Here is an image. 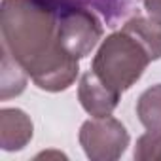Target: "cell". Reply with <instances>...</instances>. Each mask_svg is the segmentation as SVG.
<instances>
[{
    "mask_svg": "<svg viewBox=\"0 0 161 161\" xmlns=\"http://www.w3.org/2000/svg\"><path fill=\"white\" fill-rule=\"evenodd\" d=\"M66 2L97 10L104 17L106 27H118V23L136 8L138 0H66Z\"/></svg>",
    "mask_w": 161,
    "mask_h": 161,
    "instance_id": "cell-9",
    "label": "cell"
},
{
    "mask_svg": "<svg viewBox=\"0 0 161 161\" xmlns=\"http://www.w3.org/2000/svg\"><path fill=\"white\" fill-rule=\"evenodd\" d=\"M32 138V121L19 108L0 110V146L4 152H19Z\"/></svg>",
    "mask_w": 161,
    "mask_h": 161,
    "instance_id": "cell-6",
    "label": "cell"
},
{
    "mask_svg": "<svg viewBox=\"0 0 161 161\" xmlns=\"http://www.w3.org/2000/svg\"><path fill=\"white\" fill-rule=\"evenodd\" d=\"M135 159L138 161H153L161 159V135L157 133H146L136 140L135 146Z\"/></svg>",
    "mask_w": 161,
    "mask_h": 161,
    "instance_id": "cell-11",
    "label": "cell"
},
{
    "mask_svg": "<svg viewBox=\"0 0 161 161\" xmlns=\"http://www.w3.org/2000/svg\"><path fill=\"white\" fill-rule=\"evenodd\" d=\"M27 72L21 68V64L6 51L2 49V87H0V97L2 101H8L10 97H17L27 87Z\"/></svg>",
    "mask_w": 161,
    "mask_h": 161,
    "instance_id": "cell-10",
    "label": "cell"
},
{
    "mask_svg": "<svg viewBox=\"0 0 161 161\" xmlns=\"http://www.w3.org/2000/svg\"><path fill=\"white\" fill-rule=\"evenodd\" d=\"M129 133L125 125L112 118H91L80 129V144L91 161H116L129 146Z\"/></svg>",
    "mask_w": 161,
    "mask_h": 161,
    "instance_id": "cell-4",
    "label": "cell"
},
{
    "mask_svg": "<svg viewBox=\"0 0 161 161\" xmlns=\"http://www.w3.org/2000/svg\"><path fill=\"white\" fill-rule=\"evenodd\" d=\"M2 49L31 76L36 87L59 93L78 78V59L70 57L57 34V0H2Z\"/></svg>",
    "mask_w": 161,
    "mask_h": 161,
    "instance_id": "cell-1",
    "label": "cell"
},
{
    "mask_svg": "<svg viewBox=\"0 0 161 161\" xmlns=\"http://www.w3.org/2000/svg\"><path fill=\"white\" fill-rule=\"evenodd\" d=\"M142 2H144L148 15L161 23V0H142Z\"/></svg>",
    "mask_w": 161,
    "mask_h": 161,
    "instance_id": "cell-12",
    "label": "cell"
},
{
    "mask_svg": "<svg viewBox=\"0 0 161 161\" xmlns=\"http://www.w3.org/2000/svg\"><path fill=\"white\" fill-rule=\"evenodd\" d=\"M57 34L63 49L74 59H86L103 38L101 19L86 6L57 0Z\"/></svg>",
    "mask_w": 161,
    "mask_h": 161,
    "instance_id": "cell-3",
    "label": "cell"
},
{
    "mask_svg": "<svg viewBox=\"0 0 161 161\" xmlns=\"http://www.w3.org/2000/svg\"><path fill=\"white\" fill-rule=\"evenodd\" d=\"M152 63L144 46L123 29L103 40L93 57L91 70L116 93L131 89Z\"/></svg>",
    "mask_w": 161,
    "mask_h": 161,
    "instance_id": "cell-2",
    "label": "cell"
},
{
    "mask_svg": "<svg viewBox=\"0 0 161 161\" xmlns=\"http://www.w3.org/2000/svg\"><path fill=\"white\" fill-rule=\"evenodd\" d=\"M121 29L144 46L152 61L161 59V23L159 21H155L153 17L135 15L127 19Z\"/></svg>",
    "mask_w": 161,
    "mask_h": 161,
    "instance_id": "cell-7",
    "label": "cell"
},
{
    "mask_svg": "<svg viewBox=\"0 0 161 161\" xmlns=\"http://www.w3.org/2000/svg\"><path fill=\"white\" fill-rule=\"evenodd\" d=\"M136 116L146 131L161 135V84L142 91L136 101Z\"/></svg>",
    "mask_w": 161,
    "mask_h": 161,
    "instance_id": "cell-8",
    "label": "cell"
},
{
    "mask_svg": "<svg viewBox=\"0 0 161 161\" xmlns=\"http://www.w3.org/2000/svg\"><path fill=\"white\" fill-rule=\"evenodd\" d=\"M78 99L82 108L91 118H104V116H112V112L119 104L121 95L110 89L93 70H87L80 78Z\"/></svg>",
    "mask_w": 161,
    "mask_h": 161,
    "instance_id": "cell-5",
    "label": "cell"
}]
</instances>
